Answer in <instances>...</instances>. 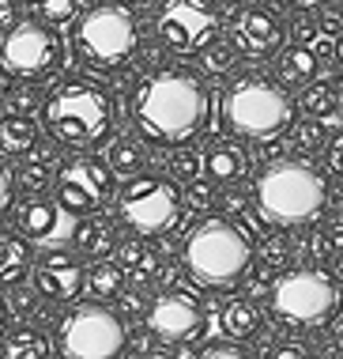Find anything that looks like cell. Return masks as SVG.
<instances>
[{
	"label": "cell",
	"mask_w": 343,
	"mask_h": 359,
	"mask_svg": "<svg viewBox=\"0 0 343 359\" xmlns=\"http://www.w3.org/2000/svg\"><path fill=\"white\" fill-rule=\"evenodd\" d=\"M129 118L151 144H192L211 125V91L189 69H155L129 91Z\"/></svg>",
	"instance_id": "6da1fadb"
},
{
	"label": "cell",
	"mask_w": 343,
	"mask_h": 359,
	"mask_svg": "<svg viewBox=\"0 0 343 359\" xmlns=\"http://www.w3.org/2000/svg\"><path fill=\"white\" fill-rule=\"evenodd\" d=\"M328 174L302 155V159H272L257 174L253 205L276 227H309L328 208Z\"/></svg>",
	"instance_id": "7a4b0ae2"
},
{
	"label": "cell",
	"mask_w": 343,
	"mask_h": 359,
	"mask_svg": "<svg viewBox=\"0 0 343 359\" xmlns=\"http://www.w3.org/2000/svg\"><path fill=\"white\" fill-rule=\"evenodd\" d=\"M42 125L53 137L57 148L91 151L94 144L113 137L117 125V102L102 83L72 76L61 80L42 102Z\"/></svg>",
	"instance_id": "3957f363"
},
{
	"label": "cell",
	"mask_w": 343,
	"mask_h": 359,
	"mask_svg": "<svg viewBox=\"0 0 343 359\" xmlns=\"http://www.w3.org/2000/svg\"><path fill=\"white\" fill-rule=\"evenodd\" d=\"M223 125L241 140H272L290 133L294 102L283 80H272L264 72H241L219 95Z\"/></svg>",
	"instance_id": "277c9868"
},
{
	"label": "cell",
	"mask_w": 343,
	"mask_h": 359,
	"mask_svg": "<svg viewBox=\"0 0 343 359\" xmlns=\"http://www.w3.org/2000/svg\"><path fill=\"white\" fill-rule=\"evenodd\" d=\"M253 238L230 216L200 219L181 246V265L204 287H234L253 269Z\"/></svg>",
	"instance_id": "5b68a950"
},
{
	"label": "cell",
	"mask_w": 343,
	"mask_h": 359,
	"mask_svg": "<svg viewBox=\"0 0 343 359\" xmlns=\"http://www.w3.org/2000/svg\"><path fill=\"white\" fill-rule=\"evenodd\" d=\"M72 50L91 72H121L140 53V23L121 0H102L76 15Z\"/></svg>",
	"instance_id": "8992f818"
},
{
	"label": "cell",
	"mask_w": 343,
	"mask_h": 359,
	"mask_svg": "<svg viewBox=\"0 0 343 359\" xmlns=\"http://www.w3.org/2000/svg\"><path fill=\"white\" fill-rule=\"evenodd\" d=\"M340 287L336 276L321 273V269H283L279 280L268 291V306L272 318L287 329H325L332 325V318L340 314Z\"/></svg>",
	"instance_id": "52a82bcc"
},
{
	"label": "cell",
	"mask_w": 343,
	"mask_h": 359,
	"mask_svg": "<svg viewBox=\"0 0 343 359\" xmlns=\"http://www.w3.org/2000/svg\"><path fill=\"white\" fill-rule=\"evenodd\" d=\"M185 216V193L166 174L140 170L117 189V223L140 238H162Z\"/></svg>",
	"instance_id": "ba28073f"
},
{
	"label": "cell",
	"mask_w": 343,
	"mask_h": 359,
	"mask_svg": "<svg viewBox=\"0 0 343 359\" xmlns=\"http://www.w3.org/2000/svg\"><path fill=\"white\" fill-rule=\"evenodd\" d=\"M64 65V38L57 31V23H46V19H19L4 31V42H0V69H4L12 80H31L42 83L49 76H57Z\"/></svg>",
	"instance_id": "9c48e42d"
},
{
	"label": "cell",
	"mask_w": 343,
	"mask_h": 359,
	"mask_svg": "<svg viewBox=\"0 0 343 359\" xmlns=\"http://www.w3.org/2000/svg\"><path fill=\"white\" fill-rule=\"evenodd\" d=\"M129 348V329L106 303L72 306L57 325V352L64 359H117Z\"/></svg>",
	"instance_id": "30bf717a"
},
{
	"label": "cell",
	"mask_w": 343,
	"mask_h": 359,
	"mask_svg": "<svg viewBox=\"0 0 343 359\" xmlns=\"http://www.w3.org/2000/svg\"><path fill=\"white\" fill-rule=\"evenodd\" d=\"M53 197L72 212V216H87V212H98L110 197H117V174L110 167V159L102 155H72L57 167L53 178Z\"/></svg>",
	"instance_id": "8fae6325"
},
{
	"label": "cell",
	"mask_w": 343,
	"mask_h": 359,
	"mask_svg": "<svg viewBox=\"0 0 343 359\" xmlns=\"http://www.w3.org/2000/svg\"><path fill=\"white\" fill-rule=\"evenodd\" d=\"M155 31L170 53L200 57L204 46L219 34V12L211 0H162L155 12Z\"/></svg>",
	"instance_id": "7c38bea8"
},
{
	"label": "cell",
	"mask_w": 343,
	"mask_h": 359,
	"mask_svg": "<svg viewBox=\"0 0 343 359\" xmlns=\"http://www.w3.org/2000/svg\"><path fill=\"white\" fill-rule=\"evenodd\" d=\"M147 333H155L159 344H196L208 329L204 306L192 291L185 287H170L147 303Z\"/></svg>",
	"instance_id": "4fadbf2b"
},
{
	"label": "cell",
	"mask_w": 343,
	"mask_h": 359,
	"mask_svg": "<svg viewBox=\"0 0 343 359\" xmlns=\"http://www.w3.org/2000/svg\"><path fill=\"white\" fill-rule=\"evenodd\" d=\"M15 227L23 238L42 242V246H61L76 235L72 212H68L57 197H46V189L27 193L15 208Z\"/></svg>",
	"instance_id": "5bb4252c"
},
{
	"label": "cell",
	"mask_w": 343,
	"mask_h": 359,
	"mask_svg": "<svg viewBox=\"0 0 343 359\" xmlns=\"http://www.w3.org/2000/svg\"><path fill=\"white\" fill-rule=\"evenodd\" d=\"M31 284L38 287V295L49 303H72L87 291V265L83 254H68V250H49L46 257L34 261L31 269Z\"/></svg>",
	"instance_id": "9a60e30c"
},
{
	"label": "cell",
	"mask_w": 343,
	"mask_h": 359,
	"mask_svg": "<svg viewBox=\"0 0 343 359\" xmlns=\"http://www.w3.org/2000/svg\"><path fill=\"white\" fill-rule=\"evenodd\" d=\"M234 42H238L241 53L249 57H268L279 53L287 46V19H283L276 8L268 4H253L238 15V27H234Z\"/></svg>",
	"instance_id": "2e32d148"
},
{
	"label": "cell",
	"mask_w": 343,
	"mask_h": 359,
	"mask_svg": "<svg viewBox=\"0 0 343 359\" xmlns=\"http://www.w3.org/2000/svg\"><path fill=\"white\" fill-rule=\"evenodd\" d=\"M245 167H249V155H245L241 140H211L208 151H204V178L215 182V186L241 182Z\"/></svg>",
	"instance_id": "e0dca14e"
},
{
	"label": "cell",
	"mask_w": 343,
	"mask_h": 359,
	"mask_svg": "<svg viewBox=\"0 0 343 359\" xmlns=\"http://www.w3.org/2000/svg\"><path fill=\"white\" fill-rule=\"evenodd\" d=\"M76 250H80L83 257H110L117 250V223L110 216H102V212H87L83 223H76Z\"/></svg>",
	"instance_id": "ac0fdd59"
},
{
	"label": "cell",
	"mask_w": 343,
	"mask_h": 359,
	"mask_svg": "<svg viewBox=\"0 0 343 359\" xmlns=\"http://www.w3.org/2000/svg\"><path fill=\"white\" fill-rule=\"evenodd\" d=\"M38 148V121L31 114H4L0 118V155L4 159H27Z\"/></svg>",
	"instance_id": "d6986e66"
},
{
	"label": "cell",
	"mask_w": 343,
	"mask_h": 359,
	"mask_svg": "<svg viewBox=\"0 0 343 359\" xmlns=\"http://www.w3.org/2000/svg\"><path fill=\"white\" fill-rule=\"evenodd\" d=\"M276 72L287 83H313L321 76V53L313 50L309 42H290L276 53Z\"/></svg>",
	"instance_id": "ffe728a7"
},
{
	"label": "cell",
	"mask_w": 343,
	"mask_h": 359,
	"mask_svg": "<svg viewBox=\"0 0 343 359\" xmlns=\"http://www.w3.org/2000/svg\"><path fill=\"white\" fill-rule=\"evenodd\" d=\"M219 325L227 337H234V341H249V337L260 333L264 318H260V306L253 303V299H230L219 314Z\"/></svg>",
	"instance_id": "44dd1931"
},
{
	"label": "cell",
	"mask_w": 343,
	"mask_h": 359,
	"mask_svg": "<svg viewBox=\"0 0 343 359\" xmlns=\"http://www.w3.org/2000/svg\"><path fill=\"white\" fill-rule=\"evenodd\" d=\"M106 159H110L113 174H121V178H132V174L147 170V144H144V133H140V137H132V133L113 137V140H110V151H106Z\"/></svg>",
	"instance_id": "7402d4cb"
},
{
	"label": "cell",
	"mask_w": 343,
	"mask_h": 359,
	"mask_svg": "<svg viewBox=\"0 0 343 359\" xmlns=\"http://www.w3.org/2000/svg\"><path fill=\"white\" fill-rule=\"evenodd\" d=\"M31 246L15 235H4L0 231V284L12 287V284H23L27 273H31Z\"/></svg>",
	"instance_id": "603a6c76"
},
{
	"label": "cell",
	"mask_w": 343,
	"mask_h": 359,
	"mask_svg": "<svg viewBox=\"0 0 343 359\" xmlns=\"http://www.w3.org/2000/svg\"><path fill=\"white\" fill-rule=\"evenodd\" d=\"M125 291V269L117 265V261H106L98 257L91 269H87V295L94 299V303H113V299H121Z\"/></svg>",
	"instance_id": "cb8c5ba5"
},
{
	"label": "cell",
	"mask_w": 343,
	"mask_h": 359,
	"mask_svg": "<svg viewBox=\"0 0 343 359\" xmlns=\"http://www.w3.org/2000/svg\"><path fill=\"white\" fill-rule=\"evenodd\" d=\"M53 352V341L46 337V329H15V333H4V341H0V355L8 359H46Z\"/></svg>",
	"instance_id": "d4e9b609"
},
{
	"label": "cell",
	"mask_w": 343,
	"mask_h": 359,
	"mask_svg": "<svg viewBox=\"0 0 343 359\" xmlns=\"http://www.w3.org/2000/svg\"><path fill=\"white\" fill-rule=\"evenodd\" d=\"M298 106H302V114H309V118L328 121V118H336V114L343 110V95H340L332 83L313 80V83H306V91H302Z\"/></svg>",
	"instance_id": "484cf974"
},
{
	"label": "cell",
	"mask_w": 343,
	"mask_h": 359,
	"mask_svg": "<svg viewBox=\"0 0 343 359\" xmlns=\"http://www.w3.org/2000/svg\"><path fill=\"white\" fill-rule=\"evenodd\" d=\"M238 42L234 38H219L215 34L208 46L200 50V69L204 76H230L234 69H238Z\"/></svg>",
	"instance_id": "4316f807"
},
{
	"label": "cell",
	"mask_w": 343,
	"mask_h": 359,
	"mask_svg": "<svg viewBox=\"0 0 343 359\" xmlns=\"http://www.w3.org/2000/svg\"><path fill=\"white\" fill-rule=\"evenodd\" d=\"M290 144H294V151H302L309 159V155H317V151H325L328 148V129H325V121L321 118H302V121H294L290 125Z\"/></svg>",
	"instance_id": "83f0119b"
},
{
	"label": "cell",
	"mask_w": 343,
	"mask_h": 359,
	"mask_svg": "<svg viewBox=\"0 0 343 359\" xmlns=\"http://www.w3.org/2000/svg\"><path fill=\"white\" fill-rule=\"evenodd\" d=\"M53 178H57V170H53V155L42 151V155H34V159H27L23 167H19L15 186H19V189H27V193H38V189H46Z\"/></svg>",
	"instance_id": "f1b7e54d"
},
{
	"label": "cell",
	"mask_w": 343,
	"mask_h": 359,
	"mask_svg": "<svg viewBox=\"0 0 343 359\" xmlns=\"http://www.w3.org/2000/svg\"><path fill=\"white\" fill-rule=\"evenodd\" d=\"M290 257H294V246H290V238L283 235V231L268 235V238L260 242V250H257L260 269H268V273H283V269L290 265Z\"/></svg>",
	"instance_id": "f546056e"
},
{
	"label": "cell",
	"mask_w": 343,
	"mask_h": 359,
	"mask_svg": "<svg viewBox=\"0 0 343 359\" xmlns=\"http://www.w3.org/2000/svg\"><path fill=\"white\" fill-rule=\"evenodd\" d=\"M31 12L46 23H72L83 8L80 0H31Z\"/></svg>",
	"instance_id": "4dcf8cb0"
},
{
	"label": "cell",
	"mask_w": 343,
	"mask_h": 359,
	"mask_svg": "<svg viewBox=\"0 0 343 359\" xmlns=\"http://www.w3.org/2000/svg\"><path fill=\"white\" fill-rule=\"evenodd\" d=\"M170 170H174V178H181V182L200 178L204 174V151H196L192 144H178V151H174V159H170Z\"/></svg>",
	"instance_id": "1f68e13d"
},
{
	"label": "cell",
	"mask_w": 343,
	"mask_h": 359,
	"mask_svg": "<svg viewBox=\"0 0 343 359\" xmlns=\"http://www.w3.org/2000/svg\"><path fill=\"white\" fill-rule=\"evenodd\" d=\"M38 287H23V284H12L8 287V306H12V314L15 318H34V303H38Z\"/></svg>",
	"instance_id": "d6a6232c"
},
{
	"label": "cell",
	"mask_w": 343,
	"mask_h": 359,
	"mask_svg": "<svg viewBox=\"0 0 343 359\" xmlns=\"http://www.w3.org/2000/svg\"><path fill=\"white\" fill-rule=\"evenodd\" d=\"M42 95H38V87L31 83V80H23V87H12L8 91V106L12 110H19V114H34V110H42Z\"/></svg>",
	"instance_id": "836d02e7"
},
{
	"label": "cell",
	"mask_w": 343,
	"mask_h": 359,
	"mask_svg": "<svg viewBox=\"0 0 343 359\" xmlns=\"http://www.w3.org/2000/svg\"><path fill=\"white\" fill-rule=\"evenodd\" d=\"M249 197L253 193L223 186V193H215V208H219V216H241V212L249 208Z\"/></svg>",
	"instance_id": "e575fe53"
},
{
	"label": "cell",
	"mask_w": 343,
	"mask_h": 359,
	"mask_svg": "<svg viewBox=\"0 0 343 359\" xmlns=\"http://www.w3.org/2000/svg\"><path fill=\"white\" fill-rule=\"evenodd\" d=\"M200 355H204V359H245L249 352L241 348V341H234V337H227V333H223L219 341L204 344V348H200Z\"/></svg>",
	"instance_id": "d590c367"
},
{
	"label": "cell",
	"mask_w": 343,
	"mask_h": 359,
	"mask_svg": "<svg viewBox=\"0 0 343 359\" xmlns=\"http://www.w3.org/2000/svg\"><path fill=\"white\" fill-rule=\"evenodd\" d=\"M215 186V182H211ZM211 186L204 178H192V182H185V208H192V212H204L208 205H215V193Z\"/></svg>",
	"instance_id": "8d00e7d4"
},
{
	"label": "cell",
	"mask_w": 343,
	"mask_h": 359,
	"mask_svg": "<svg viewBox=\"0 0 343 359\" xmlns=\"http://www.w3.org/2000/svg\"><path fill=\"white\" fill-rule=\"evenodd\" d=\"M113 254H117V265H121L125 273H132V269H136V265H140V261L147 257V246L140 242V235H136V238H129V242H117V250H113Z\"/></svg>",
	"instance_id": "74e56055"
},
{
	"label": "cell",
	"mask_w": 343,
	"mask_h": 359,
	"mask_svg": "<svg viewBox=\"0 0 343 359\" xmlns=\"http://www.w3.org/2000/svg\"><path fill=\"white\" fill-rule=\"evenodd\" d=\"M268 355H276V359H309L313 348L306 341H279L276 348H268Z\"/></svg>",
	"instance_id": "f35d334b"
},
{
	"label": "cell",
	"mask_w": 343,
	"mask_h": 359,
	"mask_svg": "<svg viewBox=\"0 0 343 359\" xmlns=\"http://www.w3.org/2000/svg\"><path fill=\"white\" fill-rule=\"evenodd\" d=\"M12 193H15V174L4 159H0V216H4L8 205H12Z\"/></svg>",
	"instance_id": "ab89813d"
},
{
	"label": "cell",
	"mask_w": 343,
	"mask_h": 359,
	"mask_svg": "<svg viewBox=\"0 0 343 359\" xmlns=\"http://www.w3.org/2000/svg\"><path fill=\"white\" fill-rule=\"evenodd\" d=\"M328 167H332L336 178H343V133H336L332 144H328Z\"/></svg>",
	"instance_id": "60d3db41"
},
{
	"label": "cell",
	"mask_w": 343,
	"mask_h": 359,
	"mask_svg": "<svg viewBox=\"0 0 343 359\" xmlns=\"http://www.w3.org/2000/svg\"><path fill=\"white\" fill-rule=\"evenodd\" d=\"M19 23V0H0V31Z\"/></svg>",
	"instance_id": "b9f144b4"
},
{
	"label": "cell",
	"mask_w": 343,
	"mask_h": 359,
	"mask_svg": "<svg viewBox=\"0 0 343 359\" xmlns=\"http://www.w3.org/2000/svg\"><path fill=\"white\" fill-rule=\"evenodd\" d=\"M121 306H125V314H140V310H144V314H147L144 299L136 295V291H129V295H125V291H121Z\"/></svg>",
	"instance_id": "7bdbcfd3"
},
{
	"label": "cell",
	"mask_w": 343,
	"mask_h": 359,
	"mask_svg": "<svg viewBox=\"0 0 343 359\" xmlns=\"http://www.w3.org/2000/svg\"><path fill=\"white\" fill-rule=\"evenodd\" d=\"M12 306H8V299L0 295V341H4V333H8V325H12Z\"/></svg>",
	"instance_id": "ee69618b"
},
{
	"label": "cell",
	"mask_w": 343,
	"mask_h": 359,
	"mask_svg": "<svg viewBox=\"0 0 343 359\" xmlns=\"http://www.w3.org/2000/svg\"><path fill=\"white\" fill-rule=\"evenodd\" d=\"M328 348H332V355H343V322H336V325H332Z\"/></svg>",
	"instance_id": "f6af8a7d"
},
{
	"label": "cell",
	"mask_w": 343,
	"mask_h": 359,
	"mask_svg": "<svg viewBox=\"0 0 343 359\" xmlns=\"http://www.w3.org/2000/svg\"><path fill=\"white\" fill-rule=\"evenodd\" d=\"M332 61H336V69H343V31L336 34V42H332Z\"/></svg>",
	"instance_id": "bcb514c9"
},
{
	"label": "cell",
	"mask_w": 343,
	"mask_h": 359,
	"mask_svg": "<svg viewBox=\"0 0 343 359\" xmlns=\"http://www.w3.org/2000/svg\"><path fill=\"white\" fill-rule=\"evenodd\" d=\"M332 269H336V280H343V242L332 250Z\"/></svg>",
	"instance_id": "7dc6e473"
},
{
	"label": "cell",
	"mask_w": 343,
	"mask_h": 359,
	"mask_svg": "<svg viewBox=\"0 0 343 359\" xmlns=\"http://www.w3.org/2000/svg\"><path fill=\"white\" fill-rule=\"evenodd\" d=\"M279 4H287V8H317V4H325V0H279Z\"/></svg>",
	"instance_id": "c3c4849f"
}]
</instances>
